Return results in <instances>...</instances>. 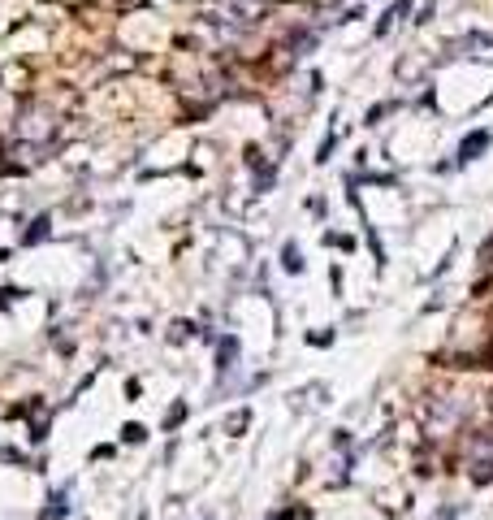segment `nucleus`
<instances>
[{
  "label": "nucleus",
  "mask_w": 493,
  "mask_h": 520,
  "mask_svg": "<svg viewBox=\"0 0 493 520\" xmlns=\"http://www.w3.org/2000/svg\"><path fill=\"white\" fill-rule=\"evenodd\" d=\"M286 269H303V260H299V252H294V248H286Z\"/></svg>",
  "instance_id": "obj_2"
},
{
  "label": "nucleus",
  "mask_w": 493,
  "mask_h": 520,
  "mask_svg": "<svg viewBox=\"0 0 493 520\" xmlns=\"http://www.w3.org/2000/svg\"><path fill=\"white\" fill-rule=\"evenodd\" d=\"M485 143H489L485 130H481V135H472V139H463V160H472L476 152H485Z\"/></svg>",
  "instance_id": "obj_1"
}]
</instances>
